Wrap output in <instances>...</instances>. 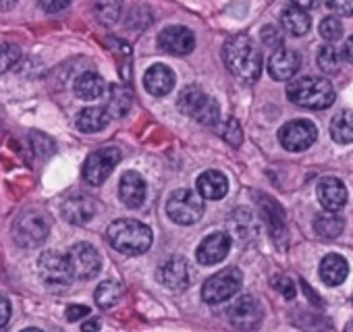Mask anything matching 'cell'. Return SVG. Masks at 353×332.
<instances>
[{"label": "cell", "mask_w": 353, "mask_h": 332, "mask_svg": "<svg viewBox=\"0 0 353 332\" xmlns=\"http://www.w3.org/2000/svg\"><path fill=\"white\" fill-rule=\"evenodd\" d=\"M223 61L227 71L241 83L252 85L260 79L262 73V52L254 40L245 34L231 36L223 48Z\"/></svg>", "instance_id": "1"}, {"label": "cell", "mask_w": 353, "mask_h": 332, "mask_svg": "<svg viewBox=\"0 0 353 332\" xmlns=\"http://www.w3.org/2000/svg\"><path fill=\"white\" fill-rule=\"evenodd\" d=\"M106 239L119 253L141 256L152 247L154 235L148 225L133 218H121L106 229Z\"/></svg>", "instance_id": "2"}, {"label": "cell", "mask_w": 353, "mask_h": 332, "mask_svg": "<svg viewBox=\"0 0 353 332\" xmlns=\"http://www.w3.org/2000/svg\"><path fill=\"white\" fill-rule=\"evenodd\" d=\"M287 96L293 104L310 108V110H324L334 102V90L328 79L322 77H301L287 85Z\"/></svg>", "instance_id": "3"}, {"label": "cell", "mask_w": 353, "mask_h": 332, "mask_svg": "<svg viewBox=\"0 0 353 332\" xmlns=\"http://www.w3.org/2000/svg\"><path fill=\"white\" fill-rule=\"evenodd\" d=\"M176 106H179V110L183 114L192 116L194 121H198V123H202L206 127H219V123H221V106H219V102L198 85L185 87L179 94Z\"/></svg>", "instance_id": "4"}, {"label": "cell", "mask_w": 353, "mask_h": 332, "mask_svg": "<svg viewBox=\"0 0 353 332\" xmlns=\"http://www.w3.org/2000/svg\"><path fill=\"white\" fill-rule=\"evenodd\" d=\"M166 214L176 225H196L204 216V198L192 189H176L166 202Z\"/></svg>", "instance_id": "5"}, {"label": "cell", "mask_w": 353, "mask_h": 332, "mask_svg": "<svg viewBox=\"0 0 353 332\" xmlns=\"http://www.w3.org/2000/svg\"><path fill=\"white\" fill-rule=\"evenodd\" d=\"M243 282V274L239 268L235 266H227L221 272H216L214 276H210L204 287H202V299L208 305H216L223 303L231 297H235L241 289Z\"/></svg>", "instance_id": "6"}, {"label": "cell", "mask_w": 353, "mask_h": 332, "mask_svg": "<svg viewBox=\"0 0 353 332\" xmlns=\"http://www.w3.org/2000/svg\"><path fill=\"white\" fill-rule=\"evenodd\" d=\"M50 231V222L46 216L36 214V212H26L13 222V239L19 247L23 249H34L40 247Z\"/></svg>", "instance_id": "7"}, {"label": "cell", "mask_w": 353, "mask_h": 332, "mask_svg": "<svg viewBox=\"0 0 353 332\" xmlns=\"http://www.w3.org/2000/svg\"><path fill=\"white\" fill-rule=\"evenodd\" d=\"M121 162V152L117 147H102L88 156L83 164V179L85 183L98 187L102 185L114 171V166Z\"/></svg>", "instance_id": "8"}, {"label": "cell", "mask_w": 353, "mask_h": 332, "mask_svg": "<svg viewBox=\"0 0 353 332\" xmlns=\"http://www.w3.org/2000/svg\"><path fill=\"white\" fill-rule=\"evenodd\" d=\"M318 139V127L307 118L289 121L279 129V141L289 152H303Z\"/></svg>", "instance_id": "9"}, {"label": "cell", "mask_w": 353, "mask_h": 332, "mask_svg": "<svg viewBox=\"0 0 353 332\" xmlns=\"http://www.w3.org/2000/svg\"><path fill=\"white\" fill-rule=\"evenodd\" d=\"M38 272L48 287H67L75 278L69 258L59 251H44L38 258Z\"/></svg>", "instance_id": "10"}, {"label": "cell", "mask_w": 353, "mask_h": 332, "mask_svg": "<svg viewBox=\"0 0 353 332\" xmlns=\"http://www.w3.org/2000/svg\"><path fill=\"white\" fill-rule=\"evenodd\" d=\"M73 276L81 278V280H90L94 276H98L100 268H102V258L98 253V249L90 243H77L69 249L67 253Z\"/></svg>", "instance_id": "11"}, {"label": "cell", "mask_w": 353, "mask_h": 332, "mask_svg": "<svg viewBox=\"0 0 353 332\" xmlns=\"http://www.w3.org/2000/svg\"><path fill=\"white\" fill-rule=\"evenodd\" d=\"M158 48L166 54L185 56L196 48V36L192 34V30H188L183 25H170L160 32Z\"/></svg>", "instance_id": "12"}, {"label": "cell", "mask_w": 353, "mask_h": 332, "mask_svg": "<svg viewBox=\"0 0 353 332\" xmlns=\"http://www.w3.org/2000/svg\"><path fill=\"white\" fill-rule=\"evenodd\" d=\"M229 322L237 328H252L262 320V305L256 297L243 295L229 305Z\"/></svg>", "instance_id": "13"}, {"label": "cell", "mask_w": 353, "mask_h": 332, "mask_svg": "<svg viewBox=\"0 0 353 332\" xmlns=\"http://www.w3.org/2000/svg\"><path fill=\"white\" fill-rule=\"evenodd\" d=\"M231 243H233L231 235H227V233H212V235H208L200 243V247L196 251V260L202 266H214V264L223 262L229 256Z\"/></svg>", "instance_id": "14"}, {"label": "cell", "mask_w": 353, "mask_h": 332, "mask_svg": "<svg viewBox=\"0 0 353 332\" xmlns=\"http://www.w3.org/2000/svg\"><path fill=\"white\" fill-rule=\"evenodd\" d=\"M158 280L162 282V287H166L170 291L188 289V284H190V268H188L185 258H181V256L168 258L158 270Z\"/></svg>", "instance_id": "15"}, {"label": "cell", "mask_w": 353, "mask_h": 332, "mask_svg": "<svg viewBox=\"0 0 353 332\" xmlns=\"http://www.w3.org/2000/svg\"><path fill=\"white\" fill-rule=\"evenodd\" d=\"M299 67H301L299 52L289 50V48H276L268 61V73L276 81H289L291 77L297 75Z\"/></svg>", "instance_id": "16"}, {"label": "cell", "mask_w": 353, "mask_h": 332, "mask_svg": "<svg viewBox=\"0 0 353 332\" xmlns=\"http://www.w3.org/2000/svg\"><path fill=\"white\" fill-rule=\"evenodd\" d=\"M96 212H98V206L90 196H71L61 206V216L69 225H77V227L90 222L96 216Z\"/></svg>", "instance_id": "17"}, {"label": "cell", "mask_w": 353, "mask_h": 332, "mask_svg": "<svg viewBox=\"0 0 353 332\" xmlns=\"http://www.w3.org/2000/svg\"><path fill=\"white\" fill-rule=\"evenodd\" d=\"M260 214L264 222L270 229L272 239L276 241L279 247L287 245V229H285V210L272 200V198H262L260 200Z\"/></svg>", "instance_id": "18"}, {"label": "cell", "mask_w": 353, "mask_h": 332, "mask_svg": "<svg viewBox=\"0 0 353 332\" xmlns=\"http://www.w3.org/2000/svg\"><path fill=\"white\" fill-rule=\"evenodd\" d=\"M119 198L127 208H131V210L139 208L143 204V200H145V181H143V177L139 173H135V171L123 173V177L119 181Z\"/></svg>", "instance_id": "19"}, {"label": "cell", "mask_w": 353, "mask_h": 332, "mask_svg": "<svg viewBox=\"0 0 353 332\" xmlns=\"http://www.w3.org/2000/svg\"><path fill=\"white\" fill-rule=\"evenodd\" d=\"M316 194H318V200L326 212H339L347 204V189H345L341 179H334V177L322 179L318 183Z\"/></svg>", "instance_id": "20"}, {"label": "cell", "mask_w": 353, "mask_h": 332, "mask_svg": "<svg viewBox=\"0 0 353 332\" xmlns=\"http://www.w3.org/2000/svg\"><path fill=\"white\" fill-rule=\"evenodd\" d=\"M143 87L148 94L162 98L166 96L172 87H174V73L170 67L166 65H152L145 73H143Z\"/></svg>", "instance_id": "21"}, {"label": "cell", "mask_w": 353, "mask_h": 332, "mask_svg": "<svg viewBox=\"0 0 353 332\" xmlns=\"http://www.w3.org/2000/svg\"><path fill=\"white\" fill-rule=\"evenodd\" d=\"M349 276V262L339 253H328L320 262V278L328 287H339Z\"/></svg>", "instance_id": "22"}, {"label": "cell", "mask_w": 353, "mask_h": 332, "mask_svg": "<svg viewBox=\"0 0 353 332\" xmlns=\"http://www.w3.org/2000/svg\"><path fill=\"white\" fill-rule=\"evenodd\" d=\"M198 191L204 200L219 202L229 191V181L221 171H206L198 177Z\"/></svg>", "instance_id": "23"}, {"label": "cell", "mask_w": 353, "mask_h": 332, "mask_svg": "<svg viewBox=\"0 0 353 332\" xmlns=\"http://www.w3.org/2000/svg\"><path fill=\"white\" fill-rule=\"evenodd\" d=\"M133 104V94L127 85L123 83H112L108 87V100H106V110L112 118H121L131 110Z\"/></svg>", "instance_id": "24"}, {"label": "cell", "mask_w": 353, "mask_h": 332, "mask_svg": "<svg viewBox=\"0 0 353 332\" xmlns=\"http://www.w3.org/2000/svg\"><path fill=\"white\" fill-rule=\"evenodd\" d=\"M110 118H112V116L108 114L106 108L90 106V108H83V110L77 114L75 125H77V129H79L81 133H98V131H102V129L108 125Z\"/></svg>", "instance_id": "25"}, {"label": "cell", "mask_w": 353, "mask_h": 332, "mask_svg": "<svg viewBox=\"0 0 353 332\" xmlns=\"http://www.w3.org/2000/svg\"><path fill=\"white\" fill-rule=\"evenodd\" d=\"M281 23H283V30H285L287 34L295 36V38L305 36V34L310 32V25H312L310 15H307L303 9H299V7H289V9H285L283 15H281Z\"/></svg>", "instance_id": "26"}, {"label": "cell", "mask_w": 353, "mask_h": 332, "mask_svg": "<svg viewBox=\"0 0 353 332\" xmlns=\"http://www.w3.org/2000/svg\"><path fill=\"white\" fill-rule=\"evenodd\" d=\"M106 92V81L96 73H83L75 79V94L81 100H98Z\"/></svg>", "instance_id": "27"}, {"label": "cell", "mask_w": 353, "mask_h": 332, "mask_svg": "<svg viewBox=\"0 0 353 332\" xmlns=\"http://www.w3.org/2000/svg\"><path fill=\"white\" fill-rule=\"evenodd\" d=\"M330 137L341 145L353 141V110H341L339 114H334V118L330 121Z\"/></svg>", "instance_id": "28"}, {"label": "cell", "mask_w": 353, "mask_h": 332, "mask_svg": "<svg viewBox=\"0 0 353 332\" xmlns=\"http://www.w3.org/2000/svg\"><path fill=\"white\" fill-rule=\"evenodd\" d=\"M345 229V220L336 214V212H328V214H320L314 220V231L318 237L322 239H336Z\"/></svg>", "instance_id": "29"}, {"label": "cell", "mask_w": 353, "mask_h": 332, "mask_svg": "<svg viewBox=\"0 0 353 332\" xmlns=\"http://www.w3.org/2000/svg\"><path fill=\"white\" fill-rule=\"evenodd\" d=\"M123 297V287L117 282V280H104L98 284L96 293H94V299L96 303L102 307V309H110L114 307Z\"/></svg>", "instance_id": "30"}, {"label": "cell", "mask_w": 353, "mask_h": 332, "mask_svg": "<svg viewBox=\"0 0 353 332\" xmlns=\"http://www.w3.org/2000/svg\"><path fill=\"white\" fill-rule=\"evenodd\" d=\"M92 5H94V13H96L100 23L112 25L119 21L123 0H92Z\"/></svg>", "instance_id": "31"}, {"label": "cell", "mask_w": 353, "mask_h": 332, "mask_svg": "<svg viewBox=\"0 0 353 332\" xmlns=\"http://www.w3.org/2000/svg\"><path fill=\"white\" fill-rule=\"evenodd\" d=\"M316 63H318V69H320L322 73H326V75L336 73V71H339V63H341L339 50H336L332 44H324L322 48H318Z\"/></svg>", "instance_id": "32"}, {"label": "cell", "mask_w": 353, "mask_h": 332, "mask_svg": "<svg viewBox=\"0 0 353 332\" xmlns=\"http://www.w3.org/2000/svg\"><path fill=\"white\" fill-rule=\"evenodd\" d=\"M219 135H221L227 143H231L233 147H239L241 141H243L241 125H239V121L233 118V116H229V118H225V121L219 123Z\"/></svg>", "instance_id": "33"}, {"label": "cell", "mask_w": 353, "mask_h": 332, "mask_svg": "<svg viewBox=\"0 0 353 332\" xmlns=\"http://www.w3.org/2000/svg\"><path fill=\"white\" fill-rule=\"evenodd\" d=\"M231 227H235V235L237 237H250L252 235V229H254V214L248 210V208H239L231 214V220H229Z\"/></svg>", "instance_id": "34"}, {"label": "cell", "mask_w": 353, "mask_h": 332, "mask_svg": "<svg viewBox=\"0 0 353 332\" xmlns=\"http://www.w3.org/2000/svg\"><path fill=\"white\" fill-rule=\"evenodd\" d=\"M21 59V50L15 44H3L0 46V75H5L9 69H13Z\"/></svg>", "instance_id": "35"}, {"label": "cell", "mask_w": 353, "mask_h": 332, "mask_svg": "<svg viewBox=\"0 0 353 332\" xmlns=\"http://www.w3.org/2000/svg\"><path fill=\"white\" fill-rule=\"evenodd\" d=\"M260 40L266 48H283V42H285V36H283V30L276 28V25H264L262 32H260Z\"/></svg>", "instance_id": "36"}, {"label": "cell", "mask_w": 353, "mask_h": 332, "mask_svg": "<svg viewBox=\"0 0 353 332\" xmlns=\"http://www.w3.org/2000/svg\"><path fill=\"white\" fill-rule=\"evenodd\" d=\"M320 36H322L326 42H336V40H341V36H343V23H341L336 17H326V19H322V23H320Z\"/></svg>", "instance_id": "37"}, {"label": "cell", "mask_w": 353, "mask_h": 332, "mask_svg": "<svg viewBox=\"0 0 353 332\" xmlns=\"http://www.w3.org/2000/svg\"><path fill=\"white\" fill-rule=\"evenodd\" d=\"M272 287H274L285 299H293V297H295V282H293L289 276H285V274L274 276V278H272Z\"/></svg>", "instance_id": "38"}, {"label": "cell", "mask_w": 353, "mask_h": 332, "mask_svg": "<svg viewBox=\"0 0 353 332\" xmlns=\"http://www.w3.org/2000/svg\"><path fill=\"white\" fill-rule=\"evenodd\" d=\"M32 141H34V147H36V152H38L40 156H50V154L54 152V141H52L50 137L38 133V131H34Z\"/></svg>", "instance_id": "39"}, {"label": "cell", "mask_w": 353, "mask_h": 332, "mask_svg": "<svg viewBox=\"0 0 353 332\" xmlns=\"http://www.w3.org/2000/svg\"><path fill=\"white\" fill-rule=\"evenodd\" d=\"M326 7L341 17H351L353 15V0H326Z\"/></svg>", "instance_id": "40"}, {"label": "cell", "mask_w": 353, "mask_h": 332, "mask_svg": "<svg viewBox=\"0 0 353 332\" xmlns=\"http://www.w3.org/2000/svg\"><path fill=\"white\" fill-rule=\"evenodd\" d=\"M38 3L46 13H59L71 5V0H38Z\"/></svg>", "instance_id": "41"}, {"label": "cell", "mask_w": 353, "mask_h": 332, "mask_svg": "<svg viewBox=\"0 0 353 332\" xmlns=\"http://www.w3.org/2000/svg\"><path fill=\"white\" fill-rule=\"evenodd\" d=\"M90 315V307L88 305H69L67 307V320L69 322H77L81 318Z\"/></svg>", "instance_id": "42"}, {"label": "cell", "mask_w": 353, "mask_h": 332, "mask_svg": "<svg viewBox=\"0 0 353 332\" xmlns=\"http://www.w3.org/2000/svg\"><path fill=\"white\" fill-rule=\"evenodd\" d=\"M9 318H11V303L5 295H0V328L7 326Z\"/></svg>", "instance_id": "43"}, {"label": "cell", "mask_w": 353, "mask_h": 332, "mask_svg": "<svg viewBox=\"0 0 353 332\" xmlns=\"http://www.w3.org/2000/svg\"><path fill=\"white\" fill-rule=\"evenodd\" d=\"M343 59L347 61V63H351L353 65V36L345 42V46H343Z\"/></svg>", "instance_id": "44"}, {"label": "cell", "mask_w": 353, "mask_h": 332, "mask_svg": "<svg viewBox=\"0 0 353 332\" xmlns=\"http://www.w3.org/2000/svg\"><path fill=\"white\" fill-rule=\"evenodd\" d=\"M291 3H293V7H299V9H303V11L316 7V0H291Z\"/></svg>", "instance_id": "45"}, {"label": "cell", "mask_w": 353, "mask_h": 332, "mask_svg": "<svg viewBox=\"0 0 353 332\" xmlns=\"http://www.w3.org/2000/svg\"><path fill=\"white\" fill-rule=\"evenodd\" d=\"M301 289L307 293V297H310V301H312V303H320V297H318V295H316V293H314V291L307 287V282H305V280H301Z\"/></svg>", "instance_id": "46"}, {"label": "cell", "mask_w": 353, "mask_h": 332, "mask_svg": "<svg viewBox=\"0 0 353 332\" xmlns=\"http://www.w3.org/2000/svg\"><path fill=\"white\" fill-rule=\"evenodd\" d=\"M17 5V0H0V13H5V11H11L13 7Z\"/></svg>", "instance_id": "47"}, {"label": "cell", "mask_w": 353, "mask_h": 332, "mask_svg": "<svg viewBox=\"0 0 353 332\" xmlns=\"http://www.w3.org/2000/svg\"><path fill=\"white\" fill-rule=\"evenodd\" d=\"M98 328H100V322L98 320H90V322L83 324V330H98Z\"/></svg>", "instance_id": "48"}, {"label": "cell", "mask_w": 353, "mask_h": 332, "mask_svg": "<svg viewBox=\"0 0 353 332\" xmlns=\"http://www.w3.org/2000/svg\"><path fill=\"white\" fill-rule=\"evenodd\" d=\"M345 330H349V332H353V322H349V324L345 326Z\"/></svg>", "instance_id": "49"}, {"label": "cell", "mask_w": 353, "mask_h": 332, "mask_svg": "<svg viewBox=\"0 0 353 332\" xmlns=\"http://www.w3.org/2000/svg\"><path fill=\"white\" fill-rule=\"evenodd\" d=\"M351 301H353V299H351Z\"/></svg>", "instance_id": "50"}]
</instances>
